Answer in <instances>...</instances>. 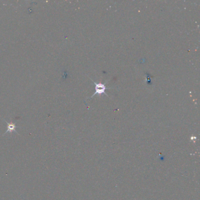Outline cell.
<instances>
[{"instance_id":"cell-1","label":"cell","mask_w":200,"mask_h":200,"mask_svg":"<svg viewBox=\"0 0 200 200\" xmlns=\"http://www.w3.org/2000/svg\"><path fill=\"white\" fill-rule=\"evenodd\" d=\"M93 83H95V90H96V92H95V93L92 95V96H91V97H93V96H95V95H102V94H104V95H106V92H105V91H106V90L107 89H110V88H111L110 87H106V85H105V84H102V83H96V82H95L94 81H93ZM90 97V98H91Z\"/></svg>"},{"instance_id":"cell-2","label":"cell","mask_w":200,"mask_h":200,"mask_svg":"<svg viewBox=\"0 0 200 200\" xmlns=\"http://www.w3.org/2000/svg\"><path fill=\"white\" fill-rule=\"evenodd\" d=\"M4 121L5 122V123H6L7 124V125H8V126H7L8 129H7V131H6L5 133L4 134V135L6 133H8V132H9V133H11V132L13 131H15V132H17L16 131H15V129H16L17 127L15 126V124L14 123H8V122H7V121H5V120H4Z\"/></svg>"}]
</instances>
